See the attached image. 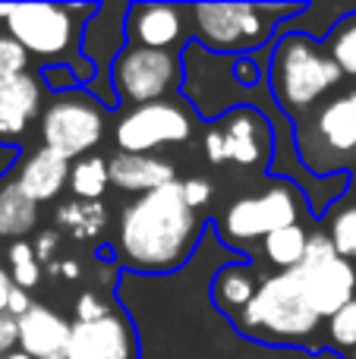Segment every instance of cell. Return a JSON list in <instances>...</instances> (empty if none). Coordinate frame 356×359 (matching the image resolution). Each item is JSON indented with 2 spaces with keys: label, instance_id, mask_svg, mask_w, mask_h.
<instances>
[{
  "label": "cell",
  "instance_id": "obj_26",
  "mask_svg": "<svg viewBox=\"0 0 356 359\" xmlns=\"http://www.w3.org/2000/svg\"><path fill=\"white\" fill-rule=\"evenodd\" d=\"M334 249H338L341 259H347L350 265H356V205H347L344 211H338L328 227Z\"/></svg>",
  "mask_w": 356,
  "mask_h": 359
},
{
  "label": "cell",
  "instance_id": "obj_3",
  "mask_svg": "<svg viewBox=\"0 0 356 359\" xmlns=\"http://www.w3.org/2000/svg\"><path fill=\"white\" fill-rule=\"evenodd\" d=\"M246 334H262L278 344H303L322 325V316L313 309L300 274L278 271L259 284L252 303L237 316Z\"/></svg>",
  "mask_w": 356,
  "mask_h": 359
},
{
  "label": "cell",
  "instance_id": "obj_35",
  "mask_svg": "<svg viewBox=\"0 0 356 359\" xmlns=\"http://www.w3.org/2000/svg\"><path fill=\"white\" fill-rule=\"evenodd\" d=\"M13 274H6L4 268H0V316L6 312V306H10V293H13Z\"/></svg>",
  "mask_w": 356,
  "mask_h": 359
},
{
  "label": "cell",
  "instance_id": "obj_11",
  "mask_svg": "<svg viewBox=\"0 0 356 359\" xmlns=\"http://www.w3.org/2000/svg\"><path fill=\"white\" fill-rule=\"evenodd\" d=\"M67 359H136V334L130 318L111 312L98 322H73Z\"/></svg>",
  "mask_w": 356,
  "mask_h": 359
},
{
  "label": "cell",
  "instance_id": "obj_16",
  "mask_svg": "<svg viewBox=\"0 0 356 359\" xmlns=\"http://www.w3.org/2000/svg\"><path fill=\"white\" fill-rule=\"evenodd\" d=\"M69 170L73 161H67L63 155L50 149H38L32 158H25V164L19 168L16 186L32 198V202H50V198L60 196L63 186H69Z\"/></svg>",
  "mask_w": 356,
  "mask_h": 359
},
{
  "label": "cell",
  "instance_id": "obj_21",
  "mask_svg": "<svg viewBox=\"0 0 356 359\" xmlns=\"http://www.w3.org/2000/svg\"><path fill=\"white\" fill-rule=\"evenodd\" d=\"M306 246H309V233L294 224V227H281L275 233H268L262 240V252L271 265H278L281 271H294L300 268L303 255H306Z\"/></svg>",
  "mask_w": 356,
  "mask_h": 359
},
{
  "label": "cell",
  "instance_id": "obj_8",
  "mask_svg": "<svg viewBox=\"0 0 356 359\" xmlns=\"http://www.w3.org/2000/svg\"><path fill=\"white\" fill-rule=\"evenodd\" d=\"M104 136V114L95 104L92 95L63 92L57 101H50L41 114V139L44 149L63 155L67 161L85 158Z\"/></svg>",
  "mask_w": 356,
  "mask_h": 359
},
{
  "label": "cell",
  "instance_id": "obj_29",
  "mask_svg": "<svg viewBox=\"0 0 356 359\" xmlns=\"http://www.w3.org/2000/svg\"><path fill=\"white\" fill-rule=\"evenodd\" d=\"M111 303H107L101 293H82L79 299H76V322H98V318H107L111 316Z\"/></svg>",
  "mask_w": 356,
  "mask_h": 359
},
{
  "label": "cell",
  "instance_id": "obj_31",
  "mask_svg": "<svg viewBox=\"0 0 356 359\" xmlns=\"http://www.w3.org/2000/svg\"><path fill=\"white\" fill-rule=\"evenodd\" d=\"M19 344V318H13L10 312L0 316V359L13 353V347Z\"/></svg>",
  "mask_w": 356,
  "mask_h": 359
},
{
  "label": "cell",
  "instance_id": "obj_14",
  "mask_svg": "<svg viewBox=\"0 0 356 359\" xmlns=\"http://www.w3.org/2000/svg\"><path fill=\"white\" fill-rule=\"evenodd\" d=\"M73 325L50 306H32L19 318V350L32 359H67Z\"/></svg>",
  "mask_w": 356,
  "mask_h": 359
},
{
  "label": "cell",
  "instance_id": "obj_27",
  "mask_svg": "<svg viewBox=\"0 0 356 359\" xmlns=\"http://www.w3.org/2000/svg\"><path fill=\"white\" fill-rule=\"evenodd\" d=\"M328 341H331V347L344 350V353L356 350V299L347 303L338 316L328 318Z\"/></svg>",
  "mask_w": 356,
  "mask_h": 359
},
{
  "label": "cell",
  "instance_id": "obj_23",
  "mask_svg": "<svg viewBox=\"0 0 356 359\" xmlns=\"http://www.w3.org/2000/svg\"><path fill=\"white\" fill-rule=\"evenodd\" d=\"M111 186V170H107V161L101 155H85L79 161H73V170H69V189H73L76 198L82 202H95L101 198Z\"/></svg>",
  "mask_w": 356,
  "mask_h": 359
},
{
  "label": "cell",
  "instance_id": "obj_37",
  "mask_svg": "<svg viewBox=\"0 0 356 359\" xmlns=\"http://www.w3.org/2000/svg\"><path fill=\"white\" fill-rule=\"evenodd\" d=\"M4 359H32L29 353H22V350H13V353H6Z\"/></svg>",
  "mask_w": 356,
  "mask_h": 359
},
{
  "label": "cell",
  "instance_id": "obj_7",
  "mask_svg": "<svg viewBox=\"0 0 356 359\" xmlns=\"http://www.w3.org/2000/svg\"><path fill=\"white\" fill-rule=\"evenodd\" d=\"M177 82H180V57L174 50H155L126 41L111 63V86L117 104L132 101L139 107L161 101Z\"/></svg>",
  "mask_w": 356,
  "mask_h": 359
},
{
  "label": "cell",
  "instance_id": "obj_18",
  "mask_svg": "<svg viewBox=\"0 0 356 359\" xmlns=\"http://www.w3.org/2000/svg\"><path fill=\"white\" fill-rule=\"evenodd\" d=\"M313 126L331 151H356V92L328 101Z\"/></svg>",
  "mask_w": 356,
  "mask_h": 359
},
{
  "label": "cell",
  "instance_id": "obj_13",
  "mask_svg": "<svg viewBox=\"0 0 356 359\" xmlns=\"http://www.w3.org/2000/svg\"><path fill=\"white\" fill-rule=\"evenodd\" d=\"M218 136L224 142V164H240V168H252L268 155V123L249 107H237L231 111L218 126Z\"/></svg>",
  "mask_w": 356,
  "mask_h": 359
},
{
  "label": "cell",
  "instance_id": "obj_32",
  "mask_svg": "<svg viewBox=\"0 0 356 359\" xmlns=\"http://www.w3.org/2000/svg\"><path fill=\"white\" fill-rule=\"evenodd\" d=\"M32 299H29V290H22V287H13V293H10V306H6V312H10L13 318H22L25 312L32 309Z\"/></svg>",
  "mask_w": 356,
  "mask_h": 359
},
{
  "label": "cell",
  "instance_id": "obj_28",
  "mask_svg": "<svg viewBox=\"0 0 356 359\" xmlns=\"http://www.w3.org/2000/svg\"><path fill=\"white\" fill-rule=\"evenodd\" d=\"M29 67V54L13 35H0V76H16L25 73Z\"/></svg>",
  "mask_w": 356,
  "mask_h": 359
},
{
  "label": "cell",
  "instance_id": "obj_6",
  "mask_svg": "<svg viewBox=\"0 0 356 359\" xmlns=\"http://www.w3.org/2000/svg\"><path fill=\"white\" fill-rule=\"evenodd\" d=\"M300 189L287 180H275L259 196H243L221 217V236L233 246L252 240H265L281 227H294L300 221Z\"/></svg>",
  "mask_w": 356,
  "mask_h": 359
},
{
  "label": "cell",
  "instance_id": "obj_2",
  "mask_svg": "<svg viewBox=\"0 0 356 359\" xmlns=\"http://www.w3.org/2000/svg\"><path fill=\"white\" fill-rule=\"evenodd\" d=\"M271 95L290 117H303L309 107H315L341 79L344 73L331 60L328 50H322L306 35H281L271 54Z\"/></svg>",
  "mask_w": 356,
  "mask_h": 359
},
{
  "label": "cell",
  "instance_id": "obj_30",
  "mask_svg": "<svg viewBox=\"0 0 356 359\" xmlns=\"http://www.w3.org/2000/svg\"><path fill=\"white\" fill-rule=\"evenodd\" d=\"M183 196H186L189 208H202V205L212 202V183L202 177H189L183 180Z\"/></svg>",
  "mask_w": 356,
  "mask_h": 359
},
{
  "label": "cell",
  "instance_id": "obj_34",
  "mask_svg": "<svg viewBox=\"0 0 356 359\" xmlns=\"http://www.w3.org/2000/svg\"><path fill=\"white\" fill-rule=\"evenodd\" d=\"M16 161H19V149H16V145L0 142V177H4Z\"/></svg>",
  "mask_w": 356,
  "mask_h": 359
},
{
  "label": "cell",
  "instance_id": "obj_22",
  "mask_svg": "<svg viewBox=\"0 0 356 359\" xmlns=\"http://www.w3.org/2000/svg\"><path fill=\"white\" fill-rule=\"evenodd\" d=\"M57 224L76 240H95L107 227V211L101 202H67L57 208Z\"/></svg>",
  "mask_w": 356,
  "mask_h": 359
},
{
  "label": "cell",
  "instance_id": "obj_9",
  "mask_svg": "<svg viewBox=\"0 0 356 359\" xmlns=\"http://www.w3.org/2000/svg\"><path fill=\"white\" fill-rule=\"evenodd\" d=\"M313 309L322 318H331L356 299V271L347 259H341L328 233L309 236L306 255L296 268Z\"/></svg>",
  "mask_w": 356,
  "mask_h": 359
},
{
  "label": "cell",
  "instance_id": "obj_5",
  "mask_svg": "<svg viewBox=\"0 0 356 359\" xmlns=\"http://www.w3.org/2000/svg\"><path fill=\"white\" fill-rule=\"evenodd\" d=\"M98 13L95 6H69V4H19L0 6V19H6V29L25 48V54L35 57H63L79 41V16Z\"/></svg>",
  "mask_w": 356,
  "mask_h": 359
},
{
  "label": "cell",
  "instance_id": "obj_4",
  "mask_svg": "<svg viewBox=\"0 0 356 359\" xmlns=\"http://www.w3.org/2000/svg\"><path fill=\"white\" fill-rule=\"evenodd\" d=\"M303 6H268V4H193L196 38L214 54H240L262 48L278 19L294 16Z\"/></svg>",
  "mask_w": 356,
  "mask_h": 359
},
{
  "label": "cell",
  "instance_id": "obj_36",
  "mask_svg": "<svg viewBox=\"0 0 356 359\" xmlns=\"http://www.w3.org/2000/svg\"><path fill=\"white\" fill-rule=\"evenodd\" d=\"M54 268H57V271H60L67 280H76V278H79V262H73V259L60 262V265H54Z\"/></svg>",
  "mask_w": 356,
  "mask_h": 359
},
{
  "label": "cell",
  "instance_id": "obj_19",
  "mask_svg": "<svg viewBox=\"0 0 356 359\" xmlns=\"http://www.w3.org/2000/svg\"><path fill=\"white\" fill-rule=\"evenodd\" d=\"M256 290H259L256 268L246 265V262L218 268V274H214V280H212V299L218 303V309L231 312V316H240V312L252 303Z\"/></svg>",
  "mask_w": 356,
  "mask_h": 359
},
{
  "label": "cell",
  "instance_id": "obj_25",
  "mask_svg": "<svg viewBox=\"0 0 356 359\" xmlns=\"http://www.w3.org/2000/svg\"><path fill=\"white\" fill-rule=\"evenodd\" d=\"M6 255H10V265H13V284L22 287V290L38 287V280H41V262L35 255V246L19 240V243H13Z\"/></svg>",
  "mask_w": 356,
  "mask_h": 359
},
{
  "label": "cell",
  "instance_id": "obj_15",
  "mask_svg": "<svg viewBox=\"0 0 356 359\" xmlns=\"http://www.w3.org/2000/svg\"><path fill=\"white\" fill-rule=\"evenodd\" d=\"M107 170H111V186L123 192H139V196H149L161 186L177 183L174 164L158 155H123L120 151L107 161Z\"/></svg>",
  "mask_w": 356,
  "mask_h": 359
},
{
  "label": "cell",
  "instance_id": "obj_1",
  "mask_svg": "<svg viewBox=\"0 0 356 359\" xmlns=\"http://www.w3.org/2000/svg\"><path fill=\"white\" fill-rule=\"evenodd\" d=\"M202 224L183 196V180L139 196L120 215L117 255L132 271H174L189 259Z\"/></svg>",
  "mask_w": 356,
  "mask_h": 359
},
{
  "label": "cell",
  "instance_id": "obj_10",
  "mask_svg": "<svg viewBox=\"0 0 356 359\" xmlns=\"http://www.w3.org/2000/svg\"><path fill=\"white\" fill-rule=\"evenodd\" d=\"M189 136H193V120L183 107L170 104V101L139 104L114 126V139L123 155H149L161 145L186 142Z\"/></svg>",
  "mask_w": 356,
  "mask_h": 359
},
{
  "label": "cell",
  "instance_id": "obj_38",
  "mask_svg": "<svg viewBox=\"0 0 356 359\" xmlns=\"http://www.w3.org/2000/svg\"><path fill=\"white\" fill-rule=\"evenodd\" d=\"M347 359H356V350H350V353H344Z\"/></svg>",
  "mask_w": 356,
  "mask_h": 359
},
{
  "label": "cell",
  "instance_id": "obj_24",
  "mask_svg": "<svg viewBox=\"0 0 356 359\" xmlns=\"http://www.w3.org/2000/svg\"><path fill=\"white\" fill-rule=\"evenodd\" d=\"M328 54L338 63L341 73L356 79V13H350V16H344L338 22L331 41H328Z\"/></svg>",
  "mask_w": 356,
  "mask_h": 359
},
{
  "label": "cell",
  "instance_id": "obj_12",
  "mask_svg": "<svg viewBox=\"0 0 356 359\" xmlns=\"http://www.w3.org/2000/svg\"><path fill=\"white\" fill-rule=\"evenodd\" d=\"M189 6L174 4H132L126 13V38L130 44H142V48L170 50L183 38V16Z\"/></svg>",
  "mask_w": 356,
  "mask_h": 359
},
{
  "label": "cell",
  "instance_id": "obj_20",
  "mask_svg": "<svg viewBox=\"0 0 356 359\" xmlns=\"http://www.w3.org/2000/svg\"><path fill=\"white\" fill-rule=\"evenodd\" d=\"M38 224V205L16 183L0 189V236H25Z\"/></svg>",
  "mask_w": 356,
  "mask_h": 359
},
{
  "label": "cell",
  "instance_id": "obj_33",
  "mask_svg": "<svg viewBox=\"0 0 356 359\" xmlns=\"http://www.w3.org/2000/svg\"><path fill=\"white\" fill-rule=\"evenodd\" d=\"M57 252V233L54 230H44L41 236H38V243H35V255H38V262H50V255Z\"/></svg>",
  "mask_w": 356,
  "mask_h": 359
},
{
  "label": "cell",
  "instance_id": "obj_17",
  "mask_svg": "<svg viewBox=\"0 0 356 359\" xmlns=\"http://www.w3.org/2000/svg\"><path fill=\"white\" fill-rule=\"evenodd\" d=\"M41 104V86L35 76H0V136H19Z\"/></svg>",
  "mask_w": 356,
  "mask_h": 359
}]
</instances>
